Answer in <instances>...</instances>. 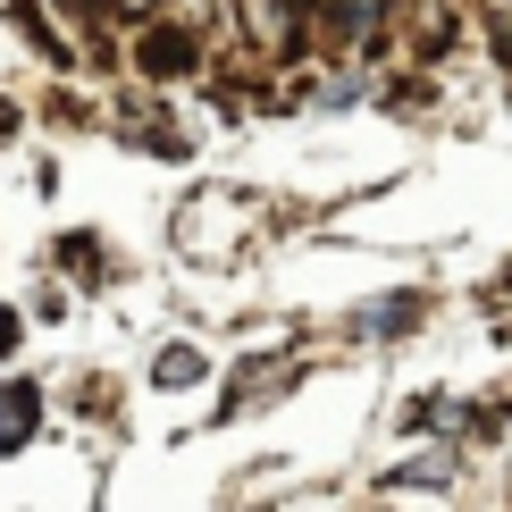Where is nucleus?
I'll list each match as a JSON object with an SVG mask.
<instances>
[{"mask_svg": "<svg viewBox=\"0 0 512 512\" xmlns=\"http://www.w3.org/2000/svg\"><path fill=\"white\" fill-rule=\"evenodd\" d=\"M152 378H160V387H194V378H202V353H194V345H168V353L152 361Z\"/></svg>", "mask_w": 512, "mask_h": 512, "instance_id": "obj_4", "label": "nucleus"}, {"mask_svg": "<svg viewBox=\"0 0 512 512\" xmlns=\"http://www.w3.org/2000/svg\"><path fill=\"white\" fill-rule=\"evenodd\" d=\"M34 420H42V395L26 387V378H17V387H0V445H26Z\"/></svg>", "mask_w": 512, "mask_h": 512, "instance_id": "obj_3", "label": "nucleus"}, {"mask_svg": "<svg viewBox=\"0 0 512 512\" xmlns=\"http://www.w3.org/2000/svg\"><path fill=\"white\" fill-rule=\"evenodd\" d=\"M412 319H420V303L403 294V303H387V311H361L353 328H361V336H395V328H412Z\"/></svg>", "mask_w": 512, "mask_h": 512, "instance_id": "obj_5", "label": "nucleus"}, {"mask_svg": "<svg viewBox=\"0 0 512 512\" xmlns=\"http://www.w3.org/2000/svg\"><path fill=\"white\" fill-rule=\"evenodd\" d=\"M135 68L143 76H185V68H202V42L185 34V26H152L135 42Z\"/></svg>", "mask_w": 512, "mask_h": 512, "instance_id": "obj_1", "label": "nucleus"}, {"mask_svg": "<svg viewBox=\"0 0 512 512\" xmlns=\"http://www.w3.org/2000/svg\"><path fill=\"white\" fill-rule=\"evenodd\" d=\"M412 504H420V496H412ZM412 504H403V512H412ZM378 512H395V504H378ZM437 512H454V504H437Z\"/></svg>", "mask_w": 512, "mask_h": 512, "instance_id": "obj_8", "label": "nucleus"}, {"mask_svg": "<svg viewBox=\"0 0 512 512\" xmlns=\"http://www.w3.org/2000/svg\"><path fill=\"white\" fill-rule=\"evenodd\" d=\"M59 269H76V277H101V244H93V236H68V244H59Z\"/></svg>", "mask_w": 512, "mask_h": 512, "instance_id": "obj_6", "label": "nucleus"}, {"mask_svg": "<svg viewBox=\"0 0 512 512\" xmlns=\"http://www.w3.org/2000/svg\"><path fill=\"white\" fill-rule=\"evenodd\" d=\"M236 9H244L252 42H261V51H277V59L303 42V9H294V0H236Z\"/></svg>", "mask_w": 512, "mask_h": 512, "instance_id": "obj_2", "label": "nucleus"}, {"mask_svg": "<svg viewBox=\"0 0 512 512\" xmlns=\"http://www.w3.org/2000/svg\"><path fill=\"white\" fill-rule=\"evenodd\" d=\"M17 345V311H0V353H9Z\"/></svg>", "mask_w": 512, "mask_h": 512, "instance_id": "obj_7", "label": "nucleus"}]
</instances>
